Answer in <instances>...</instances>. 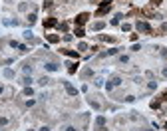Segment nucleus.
<instances>
[{
  "label": "nucleus",
  "mask_w": 167,
  "mask_h": 131,
  "mask_svg": "<svg viewBox=\"0 0 167 131\" xmlns=\"http://www.w3.org/2000/svg\"><path fill=\"white\" fill-rule=\"evenodd\" d=\"M135 28H137L139 32H143V34H151V26H149L147 22H137Z\"/></svg>",
  "instance_id": "f257e3e1"
},
{
  "label": "nucleus",
  "mask_w": 167,
  "mask_h": 131,
  "mask_svg": "<svg viewBox=\"0 0 167 131\" xmlns=\"http://www.w3.org/2000/svg\"><path fill=\"white\" fill-rule=\"evenodd\" d=\"M119 84H122V77H119V76H114V77L106 84V87H107V89H114L115 85H119Z\"/></svg>",
  "instance_id": "f03ea898"
},
{
  "label": "nucleus",
  "mask_w": 167,
  "mask_h": 131,
  "mask_svg": "<svg viewBox=\"0 0 167 131\" xmlns=\"http://www.w3.org/2000/svg\"><path fill=\"white\" fill-rule=\"evenodd\" d=\"M88 18H90V14H86V12H84V14H80V16L76 18V24H78V26H82V24L88 22Z\"/></svg>",
  "instance_id": "7ed1b4c3"
},
{
  "label": "nucleus",
  "mask_w": 167,
  "mask_h": 131,
  "mask_svg": "<svg viewBox=\"0 0 167 131\" xmlns=\"http://www.w3.org/2000/svg\"><path fill=\"white\" fill-rule=\"evenodd\" d=\"M64 85H66V92H68L70 95H78V89L74 87V85H70L68 82H64Z\"/></svg>",
  "instance_id": "20e7f679"
},
{
  "label": "nucleus",
  "mask_w": 167,
  "mask_h": 131,
  "mask_svg": "<svg viewBox=\"0 0 167 131\" xmlns=\"http://www.w3.org/2000/svg\"><path fill=\"white\" fill-rule=\"evenodd\" d=\"M56 24H58V22H56V18H48V20L44 22V26H46V28H52V26H56Z\"/></svg>",
  "instance_id": "39448f33"
},
{
  "label": "nucleus",
  "mask_w": 167,
  "mask_h": 131,
  "mask_svg": "<svg viewBox=\"0 0 167 131\" xmlns=\"http://www.w3.org/2000/svg\"><path fill=\"white\" fill-rule=\"evenodd\" d=\"M48 42L56 44V42H60V36H56V34H48Z\"/></svg>",
  "instance_id": "423d86ee"
},
{
  "label": "nucleus",
  "mask_w": 167,
  "mask_h": 131,
  "mask_svg": "<svg viewBox=\"0 0 167 131\" xmlns=\"http://www.w3.org/2000/svg\"><path fill=\"white\" fill-rule=\"evenodd\" d=\"M74 34H76L78 38H82V36H86V32H84V28H82V26H78V28H76V32H74Z\"/></svg>",
  "instance_id": "0eeeda50"
},
{
  "label": "nucleus",
  "mask_w": 167,
  "mask_h": 131,
  "mask_svg": "<svg viewBox=\"0 0 167 131\" xmlns=\"http://www.w3.org/2000/svg\"><path fill=\"white\" fill-rule=\"evenodd\" d=\"M46 69H48V72H56V69H58V66H56V64H46Z\"/></svg>",
  "instance_id": "6e6552de"
},
{
  "label": "nucleus",
  "mask_w": 167,
  "mask_h": 131,
  "mask_svg": "<svg viewBox=\"0 0 167 131\" xmlns=\"http://www.w3.org/2000/svg\"><path fill=\"white\" fill-rule=\"evenodd\" d=\"M104 26H106V24H104V22H96V24H94V30H101Z\"/></svg>",
  "instance_id": "1a4fd4ad"
},
{
  "label": "nucleus",
  "mask_w": 167,
  "mask_h": 131,
  "mask_svg": "<svg viewBox=\"0 0 167 131\" xmlns=\"http://www.w3.org/2000/svg\"><path fill=\"white\" fill-rule=\"evenodd\" d=\"M96 123H98V127H104V123H106V119H104V117H98V119H96Z\"/></svg>",
  "instance_id": "9d476101"
},
{
  "label": "nucleus",
  "mask_w": 167,
  "mask_h": 131,
  "mask_svg": "<svg viewBox=\"0 0 167 131\" xmlns=\"http://www.w3.org/2000/svg\"><path fill=\"white\" fill-rule=\"evenodd\" d=\"M64 52L68 56H72V58H78V52H72V50H64Z\"/></svg>",
  "instance_id": "9b49d317"
},
{
  "label": "nucleus",
  "mask_w": 167,
  "mask_h": 131,
  "mask_svg": "<svg viewBox=\"0 0 167 131\" xmlns=\"http://www.w3.org/2000/svg\"><path fill=\"white\" fill-rule=\"evenodd\" d=\"M76 69H78V64H70V74H74Z\"/></svg>",
  "instance_id": "f8f14e48"
},
{
  "label": "nucleus",
  "mask_w": 167,
  "mask_h": 131,
  "mask_svg": "<svg viewBox=\"0 0 167 131\" xmlns=\"http://www.w3.org/2000/svg\"><path fill=\"white\" fill-rule=\"evenodd\" d=\"M48 82H50L48 77H40V82H38V84H40V85H46V84H48Z\"/></svg>",
  "instance_id": "ddd939ff"
},
{
  "label": "nucleus",
  "mask_w": 167,
  "mask_h": 131,
  "mask_svg": "<svg viewBox=\"0 0 167 131\" xmlns=\"http://www.w3.org/2000/svg\"><path fill=\"white\" fill-rule=\"evenodd\" d=\"M28 22H30V24L36 22V14H30V16H28Z\"/></svg>",
  "instance_id": "4468645a"
},
{
  "label": "nucleus",
  "mask_w": 167,
  "mask_h": 131,
  "mask_svg": "<svg viewBox=\"0 0 167 131\" xmlns=\"http://www.w3.org/2000/svg\"><path fill=\"white\" fill-rule=\"evenodd\" d=\"M4 76H6V77H12V76H14V72H12V69H6V72H4Z\"/></svg>",
  "instance_id": "2eb2a0df"
},
{
  "label": "nucleus",
  "mask_w": 167,
  "mask_h": 131,
  "mask_svg": "<svg viewBox=\"0 0 167 131\" xmlns=\"http://www.w3.org/2000/svg\"><path fill=\"white\" fill-rule=\"evenodd\" d=\"M22 84H24V85H30V84H32V79H30V77H24Z\"/></svg>",
  "instance_id": "dca6fc26"
},
{
  "label": "nucleus",
  "mask_w": 167,
  "mask_h": 131,
  "mask_svg": "<svg viewBox=\"0 0 167 131\" xmlns=\"http://www.w3.org/2000/svg\"><path fill=\"white\" fill-rule=\"evenodd\" d=\"M44 8H52V0H44Z\"/></svg>",
  "instance_id": "f3484780"
},
{
  "label": "nucleus",
  "mask_w": 167,
  "mask_h": 131,
  "mask_svg": "<svg viewBox=\"0 0 167 131\" xmlns=\"http://www.w3.org/2000/svg\"><path fill=\"white\" fill-rule=\"evenodd\" d=\"M122 30H123V32H129V30H131V26H129V24H123Z\"/></svg>",
  "instance_id": "a211bd4d"
},
{
  "label": "nucleus",
  "mask_w": 167,
  "mask_h": 131,
  "mask_svg": "<svg viewBox=\"0 0 167 131\" xmlns=\"http://www.w3.org/2000/svg\"><path fill=\"white\" fill-rule=\"evenodd\" d=\"M119 62H122V64H127L129 58H127V56H122V58H119Z\"/></svg>",
  "instance_id": "6ab92c4d"
},
{
  "label": "nucleus",
  "mask_w": 167,
  "mask_h": 131,
  "mask_svg": "<svg viewBox=\"0 0 167 131\" xmlns=\"http://www.w3.org/2000/svg\"><path fill=\"white\" fill-rule=\"evenodd\" d=\"M24 93H26V95H32L34 92H32V87H26V89H24Z\"/></svg>",
  "instance_id": "aec40b11"
},
{
  "label": "nucleus",
  "mask_w": 167,
  "mask_h": 131,
  "mask_svg": "<svg viewBox=\"0 0 167 131\" xmlns=\"http://www.w3.org/2000/svg\"><path fill=\"white\" fill-rule=\"evenodd\" d=\"M112 4V0H101V6H109Z\"/></svg>",
  "instance_id": "412c9836"
},
{
  "label": "nucleus",
  "mask_w": 167,
  "mask_h": 131,
  "mask_svg": "<svg viewBox=\"0 0 167 131\" xmlns=\"http://www.w3.org/2000/svg\"><path fill=\"white\" fill-rule=\"evenodd\" d=\"M8 123V119H6V117H0V125H6Z\"/></svg>",
  "instance_id": "4be33fe9"
},
{
  "label": "nucleus",
  "mask_w": 167,
  "mask_h": 131,
  "mask_svg": "<svg viewBox=\"0 0 167 131\" xmlns=\"http://www.w3.org/2000/svg\"><path fill=\"white\" fill-rule=\"evenodd\" d=\"M161 4V0H151V6H159Z\"/></svg>",
  "instance_id": "5701e85b"
},
{
  "label": "nucleus",
  "mask_w": 167,
  "mask_h": 131,
  "mask_svg": "<svg viewBox=\"0 0 167 131\" xmlns=\"http://www.w3.org/2000/svg\"><path fill=\"white\" fill-rule=\"evenodd\" d=\"M161 56H163V58H167V50H165V48H161Z\"/></svg>",
  "instance_id": "b1692460"
},
{
  "label": "nucleus",
  "mask_w": 167,
  "mask_h": 131,
  "mask_svg": "<svg viewBox=\"0 0 167 131\" xmlns=\"http://www.w3.org/2000/svg\"><path fill=\"white\" fill-rule=\"evenodd\" d=\"M161 32H167V24H163V26H161Z\"/></svg>",
  "instance_id": "393cba45"
},
{
  "label": "nucleus",
  "mask_w": 167,
  "mask_h": 131,
  "mask_svg": "<svg viewBox=\"0 0 167 131\" xmlns=\"http://www.w3.org/2000/svg\"><path fill=\"white\" fill-rule=\"evenodd\" d=\"M66 131H76V127H66Z\"/></svg>",
  "instance_id": "a878e982"
},
{
  "label": "nucleus",
  "mask_w": 167,
  "mask_h": 131,
  "mask_svg": "<svg viewBox=\"0 0 167 131\" xmlns=\"http://www.w3.org/2000/svg\"><path fill=\"white\" fill-rule=\"evenodd\" d=\"M40 131H50V127H42V129H40Z\"/></svg>",
  "instance_id": "bb28decb"
},
{
  "label": "nucleus",
  "mask_w": 167,
  "mask_h": 131,
  "mask_svg": "<svg viewBox=\"0 0 167 131\" xmlns=\"http://www.w3.org/2000/svg\"><path fill=\"white\" fill-rule=\"evenodd\" d=\"M0 93H2V87H0Z\"/></svg>",
  "instance_id": "cd10ccee"
},
{
  "label": "nucleus",
  "mask_w": 167,
  "mask_h": 131,
  "mask_svg": "<svg viewBox=\"0 0 167 131\" xmlns=\"http://www.w3.org/2000/svg\"><path fill=\"white\" fill-rule=\"evenodd\" d=\"M165 129H167V125H165Z\"/></svg>",
  "instance_id": "c85d7f7f"
}]
</instances>
